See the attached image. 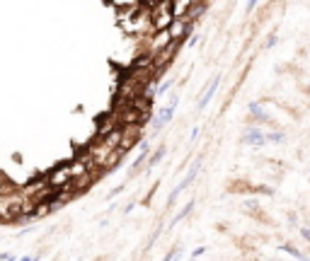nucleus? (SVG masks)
<instances>
[{
	"label": "nucleus",
	"instance_id": "1",
	"mask_svg": "<svg viewBox=\"0 0 310 261\" xmlns=\"http://www.w3.org/2000/svg\"><path fill=\"white\" fill-rule=\"evenodd\" d=\"M22 203L24 198L15 194H7V196H0V220H15L22 215Z\"/></svg>",
	"mask_w": 310,
	"mask_h": 261
},
{
	"label": "nucleus",
	"instance_id": "2",
	"mask_svg": "<svg viewBox=\"0 0 310 261\" xmlns=\"http://www.w3.org/2000/svg\"><path fill=\"white\" fill-rule=\"evenodd\" d=\"M71 169L68 167H58V169H54L49 177H46V184H49V189L51 191H61V189H66L68 184H71Z\"/></svg>",
	"mask_w": 310,
	"mask_h": 261
},
{
	"label": "nucleus",
	"instance_id": "3",
	"mask_svg": "<svg viewBox=\"0 0 310 261\" xmlns=\"http://www.w3.org/2000/svg\"><path fill=\"white\" fill-rule=\"evenodd\" d=\"M141 126H121V143H119V150H128L133 148L136 143H138V138H141Z\"/></svg>",
	"mask_w": 310,
	"mask_h": 261
},
{
	"label": "nucleus",
	"instance_id": "4",
	"mask_svg": "<svg viewBox=\"0 0 310 261\" xmlns=\"http://www.w3.org/2000/svg\"><path fill=\"white\" fill-rule=\"evenodd\" d=\"M189 29H192V24L187 22V19H172V24L167 27V34H170V39L172 41H182L187 34H189Z\"/></svg>",
	"mask_w": 310,
	"mask_h": 261
},
{
	"label": "nucleus",
	"instance_id": "5",
	"mask_svg": "<svg viewBox=\"0 0 310 261\" xmlns=\"http://www.w3.org/2000/svg\"><path fill=\"white\" fill-rule=\"evenodd\" d=\"M121 129L119 126V121H116V116L114 114H109V116H104L102 121H100V138H104V135H109L111 130Z\"/></svg>",
	"mask_w": 310,
	"mask_h": 261
},
{
	"label": "nucleus",
	"instance_id": "6",
	"mask_svg": "<svg viewBox=\"0 0 310 261\" xmlns=\"http://www.w3.org/2000/svg\"><path fill=\"white\" fill-rule=\"evenodd\" d=\"M216 90H218V80H213V82L208 85V90H206V94H204V97L199 99V107H201V109H204V107H206V104H208V102L213 99V94H216Z\"/></svg>",
	"mask_w": 310,
	"mask_h": 261
},
{
	"label": "nucleus",
	"instance_id": "7",
	"mask_svg": "<svg viewBox=\"0 0 310 261\" xmlns=\"http://www.w3.org/2000/svg\"><path fill=\"white\" fill-rule=\"evenodd\" d=\"M124 155H126V152H124V150H114V152H111L109 157H107V160H104V165H102V169H111L114 167V165H116V162H119V160H121V157H124Z\"/></svg>",
	"mask_w": 310,
	"mask_h": 261
},
{
	"label": "nucleus",
	"instance_id": "8",
	"mask_svg": "<svg viewBox=\"0 0 310 261\" xmlns=\"http://www.w3.org/2000/svg\"><path fill=\"white\" fill-rule=\"evenodd\" d=\"M172 116H175V102H172V104H170V107H167V109L160 114V119H158V126H160V124H167Z\"/></svg>",
	"mask_w": 310,
	"mask_h": 261
},
{
	"label": "nucleus",
	"instance_id": "9",
	"mask_svg": "<svg viewBox=\"0 0 310 261\" xmlns=\"http://www.w3.org/2000/svg\"><path fill=\"white\" fill-rule=\"evenodd\" d=\"M245 143H264V135H259V133H250V135H245Z\"/></svg>",
	"mask_w": 310,
	"mask_h": 261
},
{
	"label": "nucleus",
	"instance_id": "10",
	"mask_svg": "<svg viewBox=\"0 0 310 261\" xmlns=\"http://www.w3.org/2000/svg\"><path fill=\"white\" fill-rule=\"evenodd\" d=\"M301 235H303L306 240H310V230H301Z\"/></svg>",
	"mask_w": 310,
	"mask_h": 261
},
{
	"label": "nucleus",
	"instance_id": "11",
	"mask_svg": "<svg viewBox=\"0 0 310 261\" xmlns=\"http://www.w3.org/2000/svg\"><path fill=\"white\" fill-rule=\"evenodd\" d=\"M22 261H34V259H29V257H24V259H22Z\"/></svg>",
	"mask_w": 310,
	"mask_h": 261
}]
</instances>
